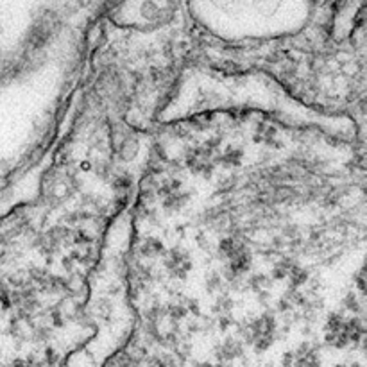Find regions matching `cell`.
Segmentation results:
<instances>
[{"label": "cell", "mask_w": 367, "mask_h": 367, "mask_svg": "<svg viewBox=\"0 0 367 367\" xmlns=\"http://www.w3.org/2000/svg\"><path fill=\"white\" fill-rule=\"evenodd\" d=\"M283 366L285 367H323L321 356L316 348H312L310 344H301L299 348L294 352L287 353L283 359Z\"/></svg>", "instance_id": "cell-4"}, {"label": "cell", "mask_w": 367, "mask_h": 367, "mask_svg": "<svg viewBox=\"0 0 367 367\" xmlns=\"http://www.w3.org/2000/svg\"><path fill=\"white\" fill-rule=\"evenodd\" d=\"M363 335L362 323L359 319H348L344 316H332L326 323L325 339L335 348H346L359 342Z\"/></svg>", "instance_id": "cell-1"}, {"label": "cell", "mask_w": 367, "mask_h": 367, "mask_svg": "<svg viewBox=\"0 0 367 367\" xmlns=\"http://www.w3.org/2000/svg\"><path fill=\"white\" fill-rule=\"evenodd\" d=\"M165 267L168 273L176 278H185L192 269V260L187 253L181 251H170L168 258L165 260Z\"/></svg>", "instance_id": "cell-5"}, {"label": "cell", "mask_w": 367, "mask_h": 367, "mask_svg": "<svg viewBox=\"0 0 367 367\" xmlns=\"http://www.w3.org/2000/svg\"><path fill=\"white\" fill-rule=\"evenodd\" d=\"M219 253L223 256L226 269L231 276L244 274L251 267V254L247 247L237 239H226L219 244Z\"/></svg>", "instance_id": "cell-2"}, {"label": "cell", "mask_w": 367, "mask_h": 367, "mask_svg": "<svg viewBox=\"0 0 367 367\" xmlns=\"http://www.w3.org/2000/svg\"><path fill=\"white\" fill-rule=\"evenodd\" d=\"M196 367H223V366H219V363H210V362H201V363H197Z\"/></svg>", "instance_id": "cell-6"}, {"label": "cell", "mask_w": 367, "mask_h": 367, "mask_svg": "<svg viewBox=\"0 0 367 367\" xmlns=\"http://www.w3.org/2000/svg\"><path fill=\"white\" fill-rule=\"evenodd\" d=\"M276 337V325L269 316H260L253 319L246 328V339L253 344L258 352H263L273 344Z\"/></svg>", "instance_id": "cell-3"}]
</instances>
